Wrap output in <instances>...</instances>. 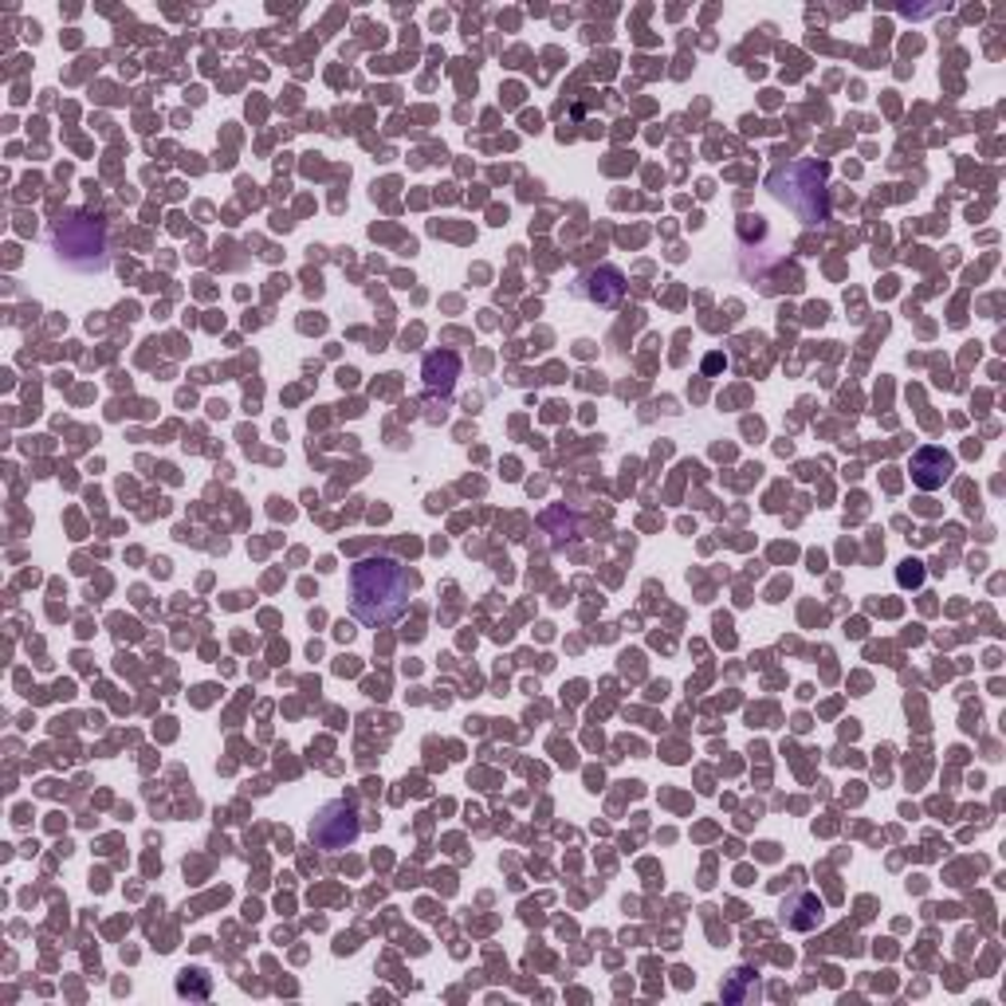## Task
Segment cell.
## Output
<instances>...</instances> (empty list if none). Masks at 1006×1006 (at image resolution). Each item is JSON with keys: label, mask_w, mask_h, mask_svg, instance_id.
Returning a JSON list of instances; mask_svg holds the SVG:
<instances>
[{"label": "cell", "mask_w": 1006, "mask_h": 1006, "mask_svg": "<svg viewBox=\"0 0 1006 1006\" xmlns=\"http://www.w3.org/2000/svg\"><path fill=\"white\" fill-rule=\"evenodd\" d=\"M358 833H362V818H358L354 802H346V799L326 802V807L311 818V841H315L319 849H331V853L334 849L354 846Z\"/></svg>", "instance_id": "4"}, {"label": "cell", "mask_w": 1006, "mask_h": 1006, "mask_svg": "<svg viewBox=\"0 0 1006 1006\" xmlns=\"http://www.w3.org/2000/svg\"><path fill=\"white\" fill-rule=\"evenodd\" d=\"M413 594V574L390 555H370L350 566V614L370 629L401 622Z\"/></svg>", "instance_id": "1"}, {"label": "cell", "mask_w": 1006, "mask_h": 1006, "mask_svg": "<svg viewBox=\"0 0 1006 1006\" xmlns=\"http://www.w3.org/2000/svg\"><path fill=\"white\" fill-rule=\"evenodd\" d=\"M755 995H759V975L748 971V967H740V971H735L732 979H727V987H724L727 1003H751Z\"/></svg>", "instance_id": "9"}, {"label": "cell", "mask_w": 1006, "mask_h": 1006, "mask_svg": "<svg viewBox=\"0 0 1006 1006\" xmlns=\"http://www.w3.org/2000/svg\"><path fill=\"white\" fill-rule=\"evenodd\" d=\"M51 248L59 252V260L67 267H76V272H102L110 264L107 228H102V221L87 217V213H67L51 228Z\"/></svg>", "instance_id": "2"}, {"label": "cell", "mask_w": 1006, "mask_h": 1006, "mask_svg": "<svg viewBox=\"0 0 1006 1006\" xmlns=\"http://www.w3.org/2000/svg\"><path fill=\"white\" fill-rule=\"evenodd\" d=\"M578 292H583L590 303H598V307H617L625 295L622 272H617V267H594V272H586L583 280H578Z\"/></svg>", "instance_id": "6"}, {"label": "cell", "mask_w": 1006, "mask_h": 1006, "mask_svg": "<svg viewBox=\"0 0 1006 1006\" xmlns=\"http://www.w3.org/2000/svg\"><path fill=\"white\" fill-rule=\"evenodd\" d=\"M951 472H956V457L948 449H940V445H928V449H920L912 457V480L924 491L944 488L951 480Z\"/></svg>", "instance_id": "5"}, {"label": "cell", "mask_w": 1006, "mask_h": 1006, "mask_svg": "<svg viewBox=\"0 0 1006 1006\" xmlns=\"http://www.w3.org/2000/svg\"><path fill=\"white\" fill-rule=\"evenodd\" d=\"M766 189H771L787 208H794L799 221H807V225H818V221H826V213H830V205H826V169L814 166V162L779 166L771 177H766Z\"/></svg>", "instance_id": "3"}, {"label": "cell", "mask_w": 1006, "mask_h": 1006, "mask_svg": "<svg viewBox=\"0 0 1006 1006\" xmlns=\"http://www.w3.org/2000/svg\"><path fill=\"white\" fill-rule=\"evenodd\" d=\"M457 374H460L457 354H429L424 358V385H429V390L449 393L452 385H457Z\"/></svg>", "instance_id": "8"}, {"label": "cell", "mask_w": 1006, "mask_h": 1006, "mask_svg": "<svg viewBox=\"0 0 1006 1006\" xmlns=\"http://www.w3.org/2000/svg\"><path fill=\"white\" fill-rule=\"evenodd\" d=\"M782 924L794 931H814L822 924V900L814 892H794V897L782 900Z\"/></svg>", "instance_id": "7"}]
</instances>
